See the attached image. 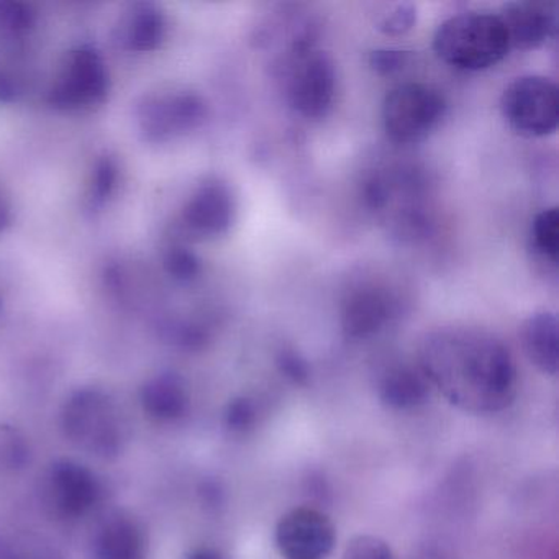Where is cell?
Wrapping results in <instances>:
<instances>
[{
  "mask_svg": "<svg viewBox=\"0 0 559 559\" xmlns=\"http://www.w3.org/2000/svg\"><path fill=\"white\" fill-rule=\"evenodd\" d=\"M417 362L431 388L467 414H497L515 401L519 379L512 353L486 330H435L421 342Z\"/></svg>",
  "mask_w": 559,
  "mask_h": 559,
  "instance_id": "obj_1",
  "label": "cell"
},
{
  "mask_svg": "<svg viewBox=\"0 0 559 559\" xmlns=\"http://www.w3.org/2000/svg\"><path fill=\"white\" fill-rule=\"evenodd\" d=\"M424 175L414 166L376 169L361 186L366 209L384 217L392 234L415 240L430 230V214L425 204Z\"/></svg>",
  "mask_w": 559,
  "mask_h": 559,
  "instance_id": "obj_2",
  "label": "cell"
},
{
  "mask_svg": "<svg viewBox=\"0 0 559 559\" xmlns=\"http://www.w3.org/2000/svg\"><path fill=\"white\" fill-rule=\"evenodd\" d=\"M433 50L451 68L483 71L499 64L509 55L510 44L499 15L466 12L437 28Z\"/></svg>",
  "mask_w": 559,
  "mask_h": 559,
  "instance_id": "obj_3",
  "label": "cell"
},
{
  "mask_svg": "<svg viewBox=\"0 0 559 559\" xmlns=\"http://www.w3.org/2000/svg\"><path fill=\"white\" fill-rule=\"evenodd\" d=\"M64 433L78 447L97 456H112L122 450L126 425L109 395L83 389L71 395L61 412Z\"/></svg>",
  "mask_w": 559,
  "mask_h": 559,
  "instance_id": "obj_4",
  "label": "cell"
},
{
  "mask_svg": "<svg viewBox=\"0 0 559 559\" xmlns=\"http://www.w3.org/2000/svg\"><path fill=\"white\" fill-rule=\"evenodd\" d=\"M284 97L306 120L326 117L336 96V68L326 51L316 47L289 51L283 58Z\"/></svg>",
  "mask_w": 559,
  "mask_h": 559,
  "instance_id": "obj_5",
  "label": "cell"
},
{
  "mask_svg": "<svg viewBox=\"0 0 559 559\" xmlns=\"http://www.w3.org/2000/svg\"><path fill=\"white\" fill-rule=\"evenodd\" d=\"M444 114L443 94L424 83L399 84L382 100V127L388 139L397 145H414L427 139Z\"/></svg>",
  "mask_w": 559,
  "mask_h": 559,
  "instance_id": "obj_6",
  "label": "cell"
},
{
  "mask_svg": "<svg viewBox=\"0 0 559 559\" xmlns=\"http://www.w3.org/2000/svg\"><path fill=\"white\" fill-rule=\"evenodd\" d=\"M500 112L507 126L522 136L543 139L558 129V87L548 78L522 76L500 96Z\"/></svg>",
  "mask_w": 559,
  "mask_h": 559,
  "instance_id": "obj_7",
  "label": "cell"
},
{
  "mask_svg": "<svg viewBox=\"0 0 559 559\" xmlns=\"http://www.w3.org/2000/svg\"><path fill=\"white\" fill-rule=\"evenodd\" d=\"M402 312V299L394 287L379 277H362L346 289L340 306L343 335L353 342L372 338L391 325Z\"/></svg>",
  "mask_w": 559,
  "mask_h": 559,
  "instance_id": "obj_8",
  "label": "cell"
},
{
  "mask_svg": "<svg viewBox=\"0 0 559 559\" xmlns=\"http://www.w3.org/2000/svg\"><path fill=\"white\" fill-rule=\"evenodd\" d=\"M276 546L286 559H326L336 543V530L322 510L297 507L281 516Z\"/></svg>",
  "mask_w": 559,
  "mask_h": 559,
  "instance_id": "obj_9",
  "label": "cell"
},
{
  "mask_svg": "<svg viewBox=\"0 0 559 559\" xmlns=\"http://www.w3.org/2000/svg\"><path fill=\"white\" fill-rule=\"evenodd\" d=\"M45 500L61 519L86 515L100 499L99 480L87 467L73 461L53 464L45 476Z\"/></svg>",
  "mask_w": 559,
  "mask_h": 559,
  "instance_id": "obj_10",
  "label": "cell"
},
{
  "mask_svg": "<svg viewBox=\"0 0 559 559\" xmlns=\"http://www.w3.org/2000/svg\"><path fill=\"white\" fill-rule=\"evenodd\" d=\"M237 215V201L230 186L222 179L202 182L185 207L186 227L202 238H217L228 234Z\"/></svg>",
  "mask_w": 559,
  "mask_h": 559,
  "instance_id": "obj_11",
  "label": "cell"
},
{
  "mask_svg": "<svg viewBox=\"0 0 559 559\" xmlns=\"http://www.w3.org/2000/svg\"><path fill=\"white\" fill-rule=\"evenodd\" d=\"M510 50H536L555 35L558 25L556 5L543 0H515L503 5L499 15Z\"/></svg>",
  "mask_w": 559,
  "mask_h": 559,
  "instance_id": "obj_12",
  "label": "cell"
},
{
  "mask_svg": "<svg viewBox=\"0 0 559 559\" xmlns=\"http://www.w3.org/2000/svg\"><path fill=\"white\" fill-rule=\"evenodd\" d=\"M430 395V381L418 362H392L379 376V401L391 411H415L427 404Z\"/></svg>",
  "mask_w": 559,
  "mask_h": 559,
  "instance_id": "obj_13",
  "label": "cell"
},
{
  "mask_svg": "<svg viewBox=\"0 0 559 559\" xmlns=\"http://www.w3.org/2000/svg\"><path fill=\"white\" fill-rule=\"evenodd\" d=\"M107 76L97 55L93 51H78L58 84V103L70 104V107H83L97 103L106 94Z\"/></svg>",
  "mask_w": 559,
  "mask_h": 559,
  "instance_id": "obj_14",
  "label": "cell"
},
{
  "mask_svg": "<svg viewBox=\"0 0 559 559\" xmlns=\"http://www.w3.org/2000/svg\"><path fill=\"white\" fill-rule=\"evenodd\" d=\"M205 104L194 94H176L153 103L146 117V129L156 136L181 135L194 130L205 119Z\"/></svg>",
  "mask_w": 559,
  "mask_h": 559,
  "instance_id": "obj_15",
  "label": "cell"
},
{
  "mask_svg": "<svg viewBox=\"0 0 559 559\" xmlns=\"http://www.w3.org/2000/svg\"><path fill=\"white\" fill-rule=\"evenodd\" d=\"M523 352L532 365L548 376L558 374V319L551 312L533 313L520 329Z\"/></svg>",
  "mask_w": 559,
  "mask_h": 559,
  "instance_id": "obj_16",
  "label": "cell"
},
{
  "mask_svg": "<svg viewBox=\"0 0 559 559\" xmlns=\"http://www.w3.org/2000/svg\"><path fill=\"white\" fill-rule=\"evenodd\" d=\"M96 559H145V536L129 516L107 520L94 538Z\"/></svg>",
  "mask_w": 559,
  "mask_h": 559,
  "instance_id": "obj_17",
  "label": "cell"
},
{
  "mask_svg": "<svg viewBox=\"0 0 559 559\" xmlns=\"http://www.w3.org/2000/svg\"><path fill=\"white\" fill-rule=\"evenodd\" d=\"M142 404L150 417L175 421L188 412L189 395L178 376L163 374L143 388Z\"/></svg>",
  "mask_w": 559,
  "mask_h": 559,
  "instance_id": "obj_18",
  "label": "cell"
},
{
  "mask_svg": "<svg viewBox=\"0 0 559 559\" xmlns=\"http://www.w3.org/2000/svg\"><path fill=\"white\" fill-rule=\"evenodd\" d=\"M0 559H64L50 543L27 533H0Z\"/></svg>",
  "mask_w": 559,
  "mask_h": 559,
  "instance_id": "obj_19",
  "label": "cell"
},
{
  "mask_svg": "<svg viewBox=\"0 0 559 559\" xmlns=\"http://www.w3.org/2000/svg\"><path fill=\"white\" fill-rule=\"evenodd\" d=\"M532 247L538 257L558 264L559 257V214L558 209L549 207L539 212L532 224Z\"/></svg>",
  "mask_w": 559,
  "mask_h": 559,
  "instance_id": "obj_20",
  "label": "cell"
},
{
  "mask_svg": "<svg viewBox=\"0 0 559 559\" xmlns=\"http://www.w3.org/2000/svg\"><path fill=\"white\" fill-rule=\"evenodd\" d=\"M163 34H165V22H163L162 15L156 11L143 9V11L135 12L130 21L126 38L130 48L143 51L155 48L162 41Z\"/></svg>",
  "mask_w": 559,
  "mask_h": 559,
  "instance_id": "obj_21",
  "label": "cell"
},
{
  "mask_svg": "<svg viewBox=\"0 0 559 559\" xmlns=\"http://www.w3.org/2000/svg\"><path fill=\"white\" fill-rule=\"evenodd\" d=\"M417 24V8L411 2L382 5L376 19V28L388 37H402Z\"/></svg>",
  "mask_w": 559,
  "mask_h": 559,
  "instance_id": "obj_22",
  "label": "cell"
},
{
  "mask_svg": "<svg viewBox=\"0 0 559 559\" xmlns=\"http://www.w3.org/2000/svg\"><path fill=\"white\" fill-rule=\"evenodd\" d=\"M342 559H394V552L379 536L359 535L345 546Z\"/></svg>",
  "mask_w": 559,
  "mask_h": 559,
  "instance_id": "obj_23",
  "label": "cell"
},
{
  "mask_svg": "<svg viewBox=\"0 0 559 559\" xmlns=\"http://www.w3.org/2000/svg\"><path fill=\"white\" fill-rule=\"evenodd\" d=\"M225 427L234 433L253 430L258 421L257 404L250 397H237L225 408Z\"/></svg>",
  "mask_w": 559,
  "mask_h": 559,
  "instance_id": "obj_24",
  "label": "cell"
},
{
  "mask_svg": "<svg viewBox=\"0 0 559 559\" xmlns=\"http://www.w3.org/2000/svg\"><path fill=\"white\" fill-rule=\"evenodd\" d=\"M277 371L294 385H307L310 381V365L294 348H283L276 355Z\"/></svg>",
  "mask_w": 559,
  "mask_h": 559,
  "instance_id": "obj_25",
  "label": "cell"
},
{
  "mask_svg": "<svg viewBox=\"0 0 559 559\" xmlns=\"http://www.w3.org/2000/svg\"><path fill=\"white\" fill-rule=\"evenodd\" d=\"M368 63L374 73L381 74V76H391V74L404 70L405 64L408 63V53L407 51L382 48V50L369 53Z\"/></svg>",
  "mask_w": 559,
  "mask_h": 559,
  "instance_id": "obj_26",
  "label": "cell"
},
{
  "mask_svg": "<svg viewBox=\"0 0 559 559\" xmlns=\"http://www.w3.org/2000/svg\"><path fill=\"white\" fill-rule=\"evenodd\" d=\"M171 271L181 280H192L201 271V263L191 251L179 250L173 254Z\"/></svg>",
  "mask_w": 559,
  "mask_h": 559,
  "instance_id": "obj_27",
  "label": "cell"
},
{
  "mask_svg": "<svg viewBox=\"0 0 559 559\" xmlns=\"http://www.w3.org/2000/svg\"><path fill=\"white\" fill-rule=\"evenodd\" d=\"M408 559H447V556H444L443 552L438 551V549L424 548L415 551Z\"/></svg>",
  "mask_w": 559,
  "mask_h": 559,
  "instance_id": "obj_28",
  "label": "cell"
},
{
  "mask_svg": "<svg viewBox=\"0 0 559 559\" xmlns=\"http://www.w3.org/2000/svg\"><path fill=\"white\" fill-rule=\"evenodd\" d=\"M9 222H11V211H9L8 202H5V199L0 194V231H4Z\"/></svg>",
  "mask_w": 559,
  "mask_h": 559,
  "instance_id": "obj_29",
  "label": "cell"
},
{
  "mask_svg": "<svg viewBox=\"0 0 559 559\" xmlns=\"http://www.w3.org/2000/svg\"><path fill=\"white\" fill-rule=\"evenodd\" d=\"M188 559H224V556L215 549H199V551L192 552Z\"/></svg>",
  "mask_w": 559,
  "mask_h": 559,
  "instance_id": "obj_30",
  "label": "cell"
}]
</instances>
